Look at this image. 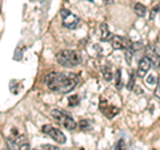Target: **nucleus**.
Here are the masks:
<instances>
[{
    "label": "nucleus",
    "mask_w": 160,
    "mask_h": 150,
    "mask_svg": "<svg viewBox=\"0 0 160 150\" xmlns=\"http://www.w3.org/2000/svg\"><path fill=\"white\" fill-rule=\"evenodd\" d=\"M146 57L149 60L151 65H153L155 68L160 67V54L158 53V51L152 45H147L146 47Z\"/></svg>",
    "instance_id": "nucleus-7"
},
{
    "label": "nucleus",
    "mask_w": 160,
    "mask_h": 150,
    "mask_svg": "<svg viewBox=\"0 0 160 150\" xmlns=\"http://www.w3.org/2000/svg\"><path fill=\"white\" fill-rule=\"evenodd\" d=\"M18 150H29V142L28 141H23V143L19 145Z\"/></svg>",
    "instance_id": "nucleus-20"
},
{
    "label": "nucleus",
    "mask_w": 160,
    "mask_h": 150,
    "mask_svg": "<svg viewBox=\"0 0 160 150\" xmlns=\"http://www.w3.org/2000/svg\"><path fill=\"white\" fill-rule=\"evenodd\" d=\"M156 82H158V76L155 73L149 74V76L147 77V84L148 85H156Z\"/></svg>",
    "instance_id": "nucleus-18"
},
{
    "label": "nucleus",
    "mask_w": 160,
    "mask_h": 150,
    "mask_svg": "<svg viewBox=\"0 0 160 150\" xmlns=\"http://www.w3.org/2000/svg\"><path fill=\"white\" fill-rule=\"evenodd\" d=\"M128 44L129 40L123 36H119V35H115L111 37V45L113 49H127Z\"/></svg>",
    "instance_id": "nucleus-8"
},
{
    "label": "nucleus",
    "mask_w": 160,
    "mask_h": 150,
    "mask_svg": "<svg viewBox=\"0 0 160 150\" xmlns=\"http://www.w3.org/2000/svg\"><path fill=\"white\" fill-rule=\"evenodd\" d=\"M79 126H80V130L89 132L92 129V124H91V121H88V120H82L79 124Z\"/></svg>",
    "instance_id": "nucleus-12"
},
{
    "label": "nucleus",
    "mask_w": 160,
    "mask_h": 150,
    "mask_svg": "<svg viewBox=\"0 0 160 150\" xmlns=\"http://www.w3.org/2000/svg\"><path fill=\"white\" fill-rule=\"evenodd\" d=\"M133 11H135V13H136L138 16L143 17V16H146V13H147V8H146V6H144V4L136 3V4L133 6Z\"/></svg>",
    "instance_id": "nucleus-11"
},
{
    "label": "nucleus",
    "mask_w": 160,
    "mask_h": 150,
    "mask_svg": "<svg viewBox=\"0 0 160 150\" xmlns=\"http://www.w3.org/2000/svg\"><path fill=\"white\" fill-rule=\"evenodd\" d=\"M42 132L44 134H47V136H49L59 143H66V136H64V133L58 128H53L51 125H44L42 128Z\"/></svg>",
    "instance_id": "nucleus-5"
},
{
    "label": "nucleus",
    "mask_w": 160,
    "mask_h": 150,
    "mask_svg": "<svg viewBox=\"0 0 160 150\" xmlns=\"http://www.w3.org/2000/svg\"><path fill=\"white\" fill-rule=\"evenodd\" d=\"M159 9H160V4H158L156 7H153V8H152V11H151V20L155 17V15L159 12Z\"/></svg>",
    "instance_id": "nucleus-21"
},
{
    "label": "nucleus",
    "mask_w": 160,
    "mask_h": 150,
    "mask_svg": "<svg viewBox=\"0 0 160 150\" xmlns=\"http://www.w3.org/2000/svg\"><path fill=\"white\" fill-rule=\"evenodd\" d=\"M155 96L160 98V74L158 77V82H156V88H155Z\"/></svg>",
    "instance_id": "nucleus-19"
},
{
    "label": "nucleus",
    "mask_w": 160,
    "mask_h": 150,
    "mask_svg": "<svg viewBox=\"0 0 160 150\" xmlns=\"http://www.w3.org/2000/svg\"><path fill=\"white\" fill-rule=\"evenodd\" d=\"M135 76H136V73H133V72L129 73V80H128V84H127V88L129 91H132L133 87H135Z\"/></svg>",
    "instance_id": "nucleus-16"
},
{
    "label": "nucleus",
    "mask_w": 160,
    "mask_h": 150,
    "mask_svg": "<svg viewBox=\"0 0 160 150\" xmlns=\"http://www.w3.org/2000/svg\"><path fill=\"white\" fill-rule=\"evenodd\" d=\"M102 74H103V78L106 80V81H109V80H112V77H113L112 71H111V68L109 67H103Z\"/></svg>",
    "instance_id": "nucleus-13"
},
{
    "label": "nucleus",
    "mask_w": 160,
    "mask_h": 150,
    "mask_svg": "<svg viewBox=\"0 0 160 150\" xmlns=\"http://www.w3.org/2000/svg\"><path fill=\"white\" fill-rule=\"evenodd\" d=\"M102 2H103L104 4H112V3H113V0H102Z\"/></svg>",
    "instance_id": "nucleus-22"
},
{
    "label": "nucleus",
    "mask_w": 160,
    "mask_h": 150,
    "mask_svg": "<svg viewBox=\"0 0 160 150\" xmlns=\"http://www.w3.org/2000/svg\"><path fill=\"white\" fill-rule=\"evenodd\" d=\"M115 80H116V88L120 89L122 88V71L120 69H116V73H115Z\"/></svg>",
    "instance_id": "nucleus-15"
},
{
    "label": "nucleus",
    "mask_w": 160,
    "mask_h": 150,
    "mask_svg": "<svg viewBox=\"0 0 160 150\" xmlns=\"http://www.w3.org/2000/svg\"><path fill=\"white\" fill-rule=\"evenodd\" d=\"M149 68H151V63H149V60H148L147 57L140 59L136 74H138L139 77H144V74H147V72L149 71Z\"/></svg>",
    "instance_id": "nucleus-9"
},
{
    "label": "nucleus",
    "mask_w": 160,
    "mask_h": 150,
    "mask_svg": "<svg viewBox=\"0 0 160 150\" xmlns=\"http://www.w3.org/2000/svg\"><path fill=\"white\" fill-rule=\"evenodd\" d=\"M80 77L75 73H59L51 72L44 76V84L47 88L56 93H69L76 88Z\"/></svg>",
    "instance_id": "nucleus-1"
},
{
    "label": "nucleus",
    "mask_w": 160,
    "mask_h": 150,
    "mask_svg": "<svg viewBox=\"0 0 160 150\" xmlns=\"http://www.w3.org/2000/svg\"><path fill=\"white\" fill-rule=\"evenodd\" d=\"M51 117L59 125H62L63 128H66L67 130H75V129H76V122H75V120L69 116L68 113L62 110V109H53L51 112Z\"/></svg>",
    "instance_id": "nucleus-3"
},
{
    "label": "nucleus",
    "mask_w": 160,
    "mask_h": 150,
    "mask_svg": "<svg viewBox=\"0 0 160 150\" xmlns=\"http://www.w3.org/2000/svg\"><path fill=\"white\" fill-rule=\"evenodd\" d=\"M99 109L102 110V113L106 114L107 118H113V117L119 113V108L113 106V105H109V104L106 101V100H100Z\"/></svg>",
    "instance_id": "nucleus-6"
},
{
    "label": "nucleus",
    "mask_w": 160,
    "mask_h": 150,
    "mask_svg": "<svg viewBox=\"0 0 160 150\" xmlns=\"http://www.w3.org/2000/svg\"><path fill=\"white\" fill-rule=\"evenodd\" d=\"M99 36H100V40H102V41H108V40H111V32H109V29H108L106 23L100 24V27H99Z\"/></svg>",
    "instance_id": "nucleus-10"
},
{
    "label": "nucleus",
    "mask_w": 160,
    "mask_h": 150,
    "mask_svg": "<svg viewBox=\"0 0 160 150\" xmlns=\"http://www.w3.org/2000/svg\"><path fill=\"white\" fill-rule=\"evenodd\" d=\"M60 15H62V19H63V26L68 28V29H75L79 27L80 24V19L76 16V15H73L72 12H69L68 9L63 8L62 11H60Z\"/></svg>",
    "instance_id": "nucleus-4"
},
{
    "label": "nucleus",
    "mask_w": 160,
    "mask_h": 150,
    "mask_svg": "<svg viewBox=\"0 0 160 150\" xmlns=\"http://www.w3.org/2000/svg\"><path fill=\"white\" fill-rule=\"evenodd\" d=\"M80 104V97L76 96V94H73V96H69L68 97V105L69 106H78V105Z\"/></svg>",
    "instance_id": "nucleus-14"
},
{
    "label": "nucleus",
    "mask_w": 160,
    "mask_h": 150,
    "mask_svg": "<svg viewBox=\"0 0 160 150\" xmlns=\"http://www.w3.org/2000/svg\"><path fill=\"white\" fill-rule=\"evenodd\" d=\"M89 2H91V0H89Z\"/></svg>",
    "instance_id": "nucleus-23"
},
{
    "label": "nucleus",
    "mask_w": 160,
    "mask_h": 150,
    "mask_svg": "<svg viewBox=\"0 0 160 150\" xmlns=\"http://www.w3.org/2000/svg\"><path fill=\"white\" fill-rule=\"evenodd\" d=\"M33 150H59V149L53 146V145H40V146L35 148Z\"/></svg>",
    "instance_id": "nucleus-17"
},
{
    "label": "nucleus",
    "mask_w": 160,
    "mask_h": 150,
    "mask_svg": "<svg viewBox=\"0 0 160 150\" xmlns=\"http://www.w3.org/2000/svg\"><path fill=\"white\" fill-rule=\"evenodd\" d=\"M56 60L64 68H75L82 63V56L73 49H62L56 53Z\"/></svg>",
    "instance_id": "nucleus-2"
}]
</instances>
